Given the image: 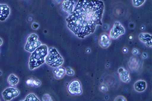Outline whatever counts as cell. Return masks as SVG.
Listing matches in <instances>:
<instances>
[{"instance_id":"4316f807","label":"cell","mask_w":152,"mask_h":101,"mask_svg":"<svg viewBox=\"0 0 152 101\" xmlns=\"http://www.w3.org/2000/svg\"><path fill=\"white\" fill-rule=\"evenodd\" d=\"M2 75V71H0V76H1V75Z\"/></svg>"},{"instance_id":"4fadbf2b","label":"cell","mask_w":152,"mask_h":101,"mask_svg":"<svg viewBox=\"0 0 152 101\" xmlns=\"http://www.w3.org/2000/svg\"><path fill=\"white\" fill-rule=\"evenodd\" d=\"M139 38L142 42L145 43L146 46L150 47H152V36L151 35L146 34V33H143V34H140Z\"/></svg>"},{"instance_id":"d6986e66","label":"cell","mask_w":152,"mask_h":101,"mask_svg":"<svg viewBox=\"0 0 152 101\" xmlns=\"http://www.w3.org/2000/svg\"><path fill=\"white\" fill-rule=\"evenodd\" d=\"M41 84L40 80L38 79H33V83H32V86L35 87H38Z\"/></svg>"},{"instance_id":"5b68a950","label":"cell","mask_w":152,"mask_h":101,"mask_svg":"<svg viewBox=\"0 0 152 101\" xmlns=\"http://www.w3.org/2000/svg\"><path fill=\"white\" fill-rule=\"evenodd\" d=\"M125 32V28L119 22L116 21L113 24V27L110 32V37L113 39H116L120 36L123 35Z\"/></svg>"},{"instance_id":"ffe728a7","label":"cell","mask_w":152,"mask_h":101,"mask_svg":"<svg viewBox=\"0 0 152 101\" xmlns=\"http://www.w3.org/2000/svg\"><path fill=\"white\" fill-rule=\"evenodd\" d=\"M43 101H53L51 99V97L48 94H45L43 95L42 97Z\"/></svg>"},{"instance_id":"44dd1931","label":"cell","mask_w":152,"mask_h":101,"mask_svg":"<svg viewBox=\"0 0 152 101\" xmlns=\"http://www.w3.org/2000/svg\"><path fill=\"white\" fill-rule=\"evenodd\" d=\"M99 89H100V91H101L102 92H106L108 91L107 87L106 85H104V84H102V85H100V86L99 87Z\"/></svg>"},{"instance_id":"30bf717a","label":"cell","mask_w":152,"mask_h":101,"mask_svg":"<svg viewBox=\"0 0 152 101\" xmlns=\"http://www.w3.org/2000/svg\"><path fill=\"white\" fill-rule=\"evenodd\" d=\"M99 44L102 48L104 49L108 48L111 44V40L110 36L107 34H102L99 38Z\"/></svg>"},{"instance_id":"8fae6325","label":"cell","mask_w":152,"mask_h":101,"mask_svg":"<svg viewBox=\"0 0 152 101\" xmlns=\"http://www.w3.org/2000/svg\"><path fill=\"white\" fill-rule=\"evenodd\" d=\"M118 72L121 81L125 83H128L130 82L131 80L130 76L127 70L123 68H120L118 69Z\"/></svg>"},{"instance_id":"9a60e30c","label":"cell","mask_w":152,"mask_h":101,"mask_svg":"<svg viewBox=\"0 0 152 101\" xmlns=\"http://www.w3.org/2000/svg\"><path fill=\"white\" fill-rule=\"evenodd\" d=\"M8 82L10 85L14 86L18 84L19 82V78L14 74H10L8 78Z\"/></svg>"},{"instance_id":"484cf974","label":"cell","mask_w":152,"mask_h":101,"mask_svg":"<svg viewBox=\"0 0 152 101\" xmlns=\"http://www.w3.org/2000/svg\"><path fill=\"white\" fill-rule=\"evenodd\" d=\"M127 48H124V49H123V52H127Z\"/></svg>"},{"instance_id":"277c9868","label":"cell","mask_w":152,"mask_h":101,"mask_svg":"<svg viewBox=\"0 0 152 101\" xmlns=\"http://www.w3.org/2000/svg\"><path fill=\"white\" fill-rule=\"evenodd\" d=\"M41 45V43L38 41V36L35 34H30L27 38L25 49L27 52L32 53Z\"/></svg>"},{"instance_id":"603a6c76","label":"cell","mask_w":152,"mask_h":101,"mask_svg":"<svg viewBox=\"0 0 152 101\" xmlns=\"http://www.w3.org/2000/svg\"><path fill=\"white\" fill-rule=\"evenodd\" d=\"M33 79H28V80H27V81H26V84H27V85L32 86Z\"/></svg>"},{"instance_id":"7c38bea8","label":"cell","mask_w":152,"mask_h":101,"mask_svg":"<svg viewBox=\"0 0 152 101\" xmlns=\"http://www.w3.org/2000/svg\"><path fill=\"white\" fill-rule=\"evenodd\" d=\"M54 77L57 79H60L64 77L66 74V69L64 67H56L53 71Z\"/></svg>"},{"instance_id":"2e32d148","label":"cell","mask_w":152,"mask_h":101,"mask_svg":"<svg viewBox=\"0 0 152 101\" xmlns=\"http://www.w3.org/2000/svg\"><path fill=\"white\" fill-rule=\"evenodd\" d=\"M26 101H39L40 100L38 99L37 97L33 93L30 94L26 97V99L25 100Z\"/></svg>"},{"instance_id":"52a82bcc","label":"cell","mask_w":152,"mask_h":101,"mask_svg":"<svg viewBox=\"0 0 152 101\" xmlns=\"http://www.w3.org/2000/svg\"><path fill=\"white\" fill-rule=\"evenodd\" d=\"M20 94V91L13 87H8L2 92V96L4 100L11 101Z\"/></svg>"},{"instance_id":"e0dca14e","label":"cell","mask_w":152,"mask_h":101,"mask_svg":"<svg viewBox=\"0 0 152 101\" xmlns=\"http://www.w3.org/2000/svg\"><path fill=\"white\" fill-rule=\"evenodd\" d=\"M145 0H132L133 5L134 7H140L145 3Z\"/></svg>"},{"instance_id":"ac0fdd59","label":"cell","mask_w":152,"mask_h":101,"mask_svg":"<svg viewBox=\"0 0 152 101\" xmlns=\"http://www.w3.org/2000/svg\"><path fill=\"white\" fill-rule=\"evenodd\" d=\"M66 74L69 76H73L75 74V72L71 68L67 67L66 69Z\"/></svg>"},{"instance_id":"5bb4252c","label":"cell","mask_w":152,"mask_h":101,"mask_svg":"<svg viewBox=\"0 0 152 101\" xmlns=\"http://www.w3.org/2000/svg\"><path fill=\"white\" fill-rule=\"evenodd\" d=\"M147 86V83L144 80H138L135 83L134 85L135 90L140 92L145 91Z\"/></svg>"},{"instance_id":"6da1fadb","label":"cell","mask_w":152,"mask_h":101,"mask_svg":"<svg viewBox=\"0 0 152 101\" xmlns=\"http://www.w3.org/2000/svg\"><path fill=\"white\" fill-rule=\"evenodd\" d=\"M104 10L101 0H78L72 13L66 18L67 27L78 37L83 39L102 25Z\"/></svg>"},{"instance_id":"7402d4cb","label":"cell","mask_w":152,"mask_h":101,"mask_svg":"<svg viewBox=\"0 0 152 101\" xmlns=\"http://www.w3.org/2000/svg\"><path fill=\"white\" fill-rule=\"evenodd\" d=\"M39 25L38 23H34L32 25V28L34 29V30H37L39 28Z\"/></svg>"},{"instance_id":"cb8c5ba5","label":"cell","mask_w":152,"mask_h":101,"mask_svg":"<svg viewBox=\"0 0 152 101\" xmlns=\"http://www.w3.org/2000/svg\"><path fill=\"white\" fill-rule=\"evenodd\" d=\"M132 53L133 54L136 55V54L138 53V51H137V50L136 49H133L132 50Z\"/></svg>"},{"instance_id":"9c48e42d","label":"cell","mask_w":152,"mask_h":101,"mask_svg":"<svg viewBox=\"0 0 152 101\" xmlns=\"http://www.w3.org/2000/svg\"><path fill=\"white\" fill-rule=\"evenodd\" d=\"M62 7L65 11L71 15L75 9V2L73 0H64L62 3Z\"/></svg>"},{"instance_id":"3957f363","label":"cell","mask_w":152,"mask_h":101,"mask_svg":"<svg viewBox=\"0 0 152 101\" xmlns=\"http://www.w3.org/2000/svg\"><path fill=\"white\" fill-rule=\"evenodd\" d=\"M45 62L50 67L56 68L61 66L63 64L64 60L57 50L51 47L48 48V54L45 57Z\"/></svg>"},{"instance_id":"8992f818","label":"cell","mask_w":152,"mask_h":101,"mask_svg":"<svg viewBox=\"0 0 152 101\" xmlns=\"http://www.w3.org/2000/svg\"><path fill=\"white\" fill-rule=\"evenodd\" d=\"M68 91L70 94L73 95H80L82 93L81 84L80 81L73 80L68 86Z\"/></svg>"},{"instance_id":"d4e9b609","label":"cell","mask_w":152,"mask_h":101,"mask_svg":"<svg viewBox=\"0 0 152 101\" xmlns=\"http://www.w3.org/2000/svg\"><path fill=\"white\" fill-rule=\"evenodd\" d=\"M2 44H3V41H2V39L0 38V46L2 45Z\"/></svg>"},{"instance_id":"7a4b0ae2","label":"cell","mask_w":152,"mask_h":101,"mask_svg":"<svg viewBox=\"0 0 152 101\" xmlns=\"http://www.w3.org/2000/svg\"><path fill=\"white\" fill-rule=\"evenodd\" d=\"M48 53V47L46 45H41L35 50L29 59V69L33 70L44 64Z\"/></svg>"},{"instance_id":"ba28073f","label":"cell","mask_w":152,"mask_h":101,"mask_svg":"<svg viewBox=\"0 0 152 101\" xmlns=\"http://www.w3.org/2000/svg\"><path fill=\"white\" fill-rule=\"evenodd\" d=\"M10 13V9L6 4H0V21H5Z\"/></svg>"}]
</instances>
